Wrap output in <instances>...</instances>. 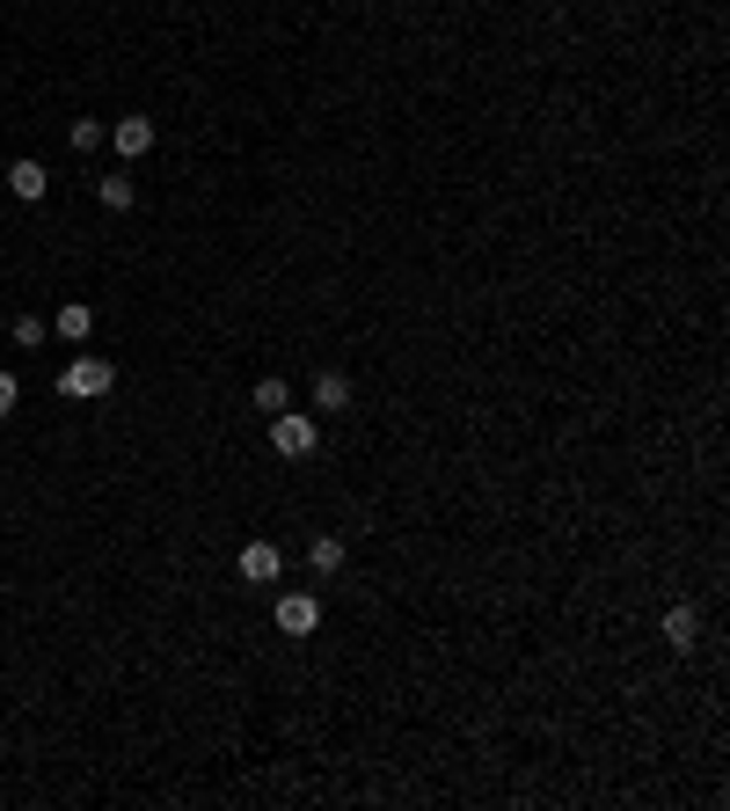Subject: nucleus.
<instances>
[{"mask_svg": "<svg viewBox=\"0 0 730 811\" xmlns=\"http://www.w3.org/2000/svg\"><path fill=\"white\" fill-rule=\"evenodd\" d=\"M278 629H285V637H315V629H321V600H315V592H278Z\"/></svg>", "mask_w": 730, "mask_h": 811, "instance_id": "7ed1b4c3", "label": "nucleus"}, {"mask_svg": "<svg viewBox=\"0 0 730 811\" xmlns=\"http://www.w3.org/2000/svg\"><path fill=\"white\" fill-rule=\"evenodd\" d=\"M66 140H73V154H96V147H102V118H73Z\"/></svg>", "mask_w": 730, "mask_h": 811, "instance_id": "ddd939ff", "label": "nucleus"}, {"mask_svg": "<svg viewBox=\"0 0 730 811\" xmlns=\"http://www.w3.org/2000/svg\"><path fill=\"white\" fill-rule=\"evenodd\" d=\"M694 637H702V615H694V607H665V643H672V651H694Z\"/></svg>", "mask_w": 730, "mask_h": 811, "instance_id": "6e6552de", "label": "nucleus"}, {"mask_svg": "<svg viewBox=\"0 0 730 811\" xmlns=\"http://www.w3.org/2000/svg\"><path fill=\"white\" fill-rule=\"evenodd\" d=\"M96 197L110 205V213H132V197H139V191H132V175H96Z\"/></svg>", "mask_w": 730, "mask_h": 811, "instance_id": "9d476101", "label": "nucleus"}, {"mask_svg": "<svg viewBox=\"0 0 730 811\" xmlns=\"http://www.w3.org/2000/svg\"><path fill=\"white\" fill-rule=\"evenodd\" d=\"M256 410H264V417H278V410H292V388H285V380H278V373H270V380H256Z\"/></svg>", "mask_w": 730, "mask_h": 811, "instance_id": "f8f14e48", "label": "nucleus"}, {"mask_svg": "<svg viewBox=\"0 0 730 811\" xmlns=\"http://www.w3.org/2000/svg\"><path fill=\"white\" fill-rule=\"evenodd\" d=\"M242 585H278V570H285V556H278V541H248L242 548Z\"/></svg>", "mask_w": 730, "mask_h": 811, "instance_id": "20e7f679", "label": "nucleus"}, {"mask_svg": "<svg viewBox=\"0 0 730 811\" xmlns=\"http://www.w3.org/2000/svg\"><path fill=\"white\" fill-rule=\"evenodd\" d=\"M307 564H315L321 578H337V570H343V541L337 534H315V541H307Z\"/></svg>", "mask_w": 730, "mask_h": 811, "instance_id": "1a4fd4ad", "label": "nucleus"}, {"mask_svg": "<svg viewBox=\"0 0 730 811\" xmlns=\"http://www.w3.org/2000/svg\"><path fill=\"white\" fill-rule=\"evenodd\" d=\"M15 402H23V388H15V373H0V417H15Z\"/></svg>", "mask_w": 730, "mask_h": 811, "instance_id": "2eb2a0df", "label": "nucleus"}, {"mask_svg": "<svg viewBox=\"0 0 730 811\" xmlns=\"http://www.w3.org/2000/svg\"><path fill=\"white\" fill-rule=\"evenodd\" d=\"M315 402H321V410H351V380H343V373H321Z\"/></svg>", "mask_w": 730, "mask_h": 811, "instance_id": "9b49d317", "label": "nucleus"}, {"mask_svg": "<svg viewBox=\"0 0 730 811\" xmlns=\"http://www.w3.org/2000/svg\"><path fill=\"white\" fill-rule=\"evenodd\" d=\"M45 183H51L45 161H29V154H23V161H8V191L23 197V205H37V197H45Z\"/></svg>", "mask_w": 730, "mask_h": 811, "instance_id": "0eeeda50", "label": "nucleus"}, {"mask_svg": "<svg viewBox=\"0 0 730 811\" xmlns=\"http://www.w3.org/2000/svg\"><path fill=\"white\" fill-rule=\"evenodd\" d=\"M270 446H278L285 461H307L321 446V424L307 417V410H278V417H270Z\"/></svg>", "mask_w": 730, "mask_h": 811, "instance_id": "f03ea898", "label": "nucleus"}, {"mask_svg": "<svg viewBox=\"0 0 730 811\" xmlns=\"http://www.w3.org/2000/svg\"><path fill=\"white\" fill-rule=\"evenodd\" d=\"M110 147H118L124 161H139V154L154 147V118H118L110 124Z\"/></svg>", "mask_w": 730, "mask_h": 811, "instance_id": "39448f33", "label": "nucleus"}, {"mask_svg": "<svg viewBox=\"0 0 730 811\" xmlns=\"http://www.w3.org/2000/svg\"><path fill=\"white\" fill-rule=\"evenodd\" d=\"M15 344H23V351H37V344H45V322H37V315H23V322H15Z\"/></svg>", "mask_w": 730, "mask_h": 811, "instance_id": "4468645a", "label": "nucleus"}, {"mask_svg": "<svg viewBox=\"0 0 730 811\" xmlns=\"http://www.w3.org/2000/svg\"><path fill=\"white\" fill-rule=\"evenodd\" d=\"M110 388H118V366H110V359H96V351H81V359L59 373V395H73V402H102Z\"/></svg>", "mask_w": 730, "mask_h": 811, "instance_id": "f257e3e1", "label": "nucleus"}, {"mask_svg": "<svg viewBox=\"0 0 730 811\" xmlns=\"http://www.w3.org/2000/svg\"><path fill=\"white\" fill-rule=\"evenodd\" d=\"M51 329H59L66 344H88V337H96V307H88V300H66V307L51 315Z\"/></svg>", "mask_w": 730, "mask_h": 811, "instance_id": "423d86ee", "label": "nucleus"}]
</instances>
